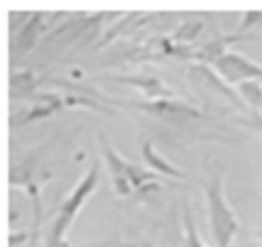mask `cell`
<instances>
[{"label":"cell","mask_w":262,"mask_h":247,"mask_svg":"<svg viewBox=\"0 0 262 247\" xmlns=\"http://www.w3.org/2000/svg\"><path fill=\"white\" fill-rule=\"evenodd\" d=\"M207 208H209V223L215 245L233 247V239L239 231V220L225 198L221 175H213V179L207 185Z\"/></svg>","instance_id":"cell-1"},{"label":"cell","mask_w":262,"mask_h":247,"mask_svg":"<svg viewBox=\"0 0 262 247\" xmlns=\"http://www.w3.org/2000/svg\"><path fill=\"white\" fill-rule=\"evenodd\" d=\"M99 183V167L93 165L89 169V173L75 185V190L71 192V196L62 202L52 227H50V235H48V247H64V239H67L69 229L73 227L79 210L83 208V204L87 202V198L95 192Z\"/></svg>","instance_id":"cell-2"},{"label":"cell","mask_w":262,"mask_h":247,"mask_svg":"<svg viewBox=\"0 0 262 247\" xmlns=\"http://www.w3.org/2000/svg\"><path fill=\"white\" fill-rule=\"evenodd\" d=\"M99 142H101V151H103V157H105V163H107V169H110V175H112V181H114V192L120 194V196H128L137 190H143V185L149 183L151 179L157 177V173H151L135 163H128L124 161L110 144V140L99 134Z\"/></svg>","instance_id":"cell-3"},{"label":"cell","mask_w":262,"mask_h":247,"mask_svg":"<svg viewBox=\"0 0 262 247\" xmlns=\"http://www.w3.org/2000/svg\"><path fill=\"white\" fill-rule=\"evenodd\" d=\"M213 66L227 85H239L246 81H262V64L252 62L250 58L237 52H223L219 58L213 60Z\"/></svg>","instance_id":"cell-4"},{"label":"cell","mask_w":262,"mask_h":247,"mask_svg":"<svg viewBox=\"0 0 262 247\" xmlns=\"http://www.w3.org/2000/svg\"><path fill=\"white\" fill-rule=\"evenodd\" d=\"M143 161L149 165V169H153L155 173H161V175H167V177H173V179H184V173L173 167L165 157H161L157 151H155V144L151 140H147L143 144Z\"/></svg>","instance_id":"cell-5"},{"label":"cell","mask_w":262,"mask_h":247,"mask_svg":"<svg viewBox=\"0 0 262 247\" xmlns=\"http://www.w3.org/2000/svg\"><path fill=\"white\" fill-rule=\"evenodd\" d=\"M237 95L244 101V105L248 103L250 107L256 109V113L262 111V81H246L237 85Z\"/></svg>","instance_id":"cell-6"},{"label":"cell","mask_w":262,"mask_h":247,"mask_svg":"<svg viewBox=\"0 0 262 247\" xmlns=\"http://www.w3.org/2000/svg\"><path fill=\"white\" fill-rule=\"evenodd\" d=\"M118 83H126V85H135L139 87L143 93L151 95V97H165L169 95V89L159 81V79H145V77H139V79H116Z\"/></svg>","instance_id":"cell-7"},{"label":"cell","mask_w":262,"mask_h":247,"mask_svg":"<svg viewBox=\"0 0 262 247\" xmlns=\"http://www.w3.org/2000/svg\"><path fill=\"white\" fill-rule=\"evenodd\" d=\"M184 225H186V243L184 247H205L201 243V237L196 233V227H194V220H192V212L188 206H184Z\"/></svg>","instance_id":"cell-8"}]
</instances>
